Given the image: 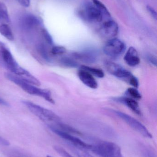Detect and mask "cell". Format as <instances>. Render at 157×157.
Instances as JSON below:
<instances>
[{"instance_id":"obj_1","label":"cell","mask_w":157,"mask_h":157,"mask_svg":"<svg viewBox=\"0 0 157 157\" xmlns=\"http://www.w3.org/2000/svg\"><path fill=\"white\" fill-rule=\"evenodd\" d=\"M6 77L13 83L20 87L22 90L29 94L39 96L43 98L48 101L54 104V100L53 98L50 91L48 89L39 88L34 85L25 81L18 76L13 74L7 73L5 74Z\"/></svg>"},{"instance_id":"obj_2","label":"cell","mask_w":157,"mask_h":157,"mask_svg":"<svg viewBox=\"0 0 157 157\" xmlns=\"http://www.w3.org/2000/svg\"><path fill=\"white\" fill-rule=\"evenodd\" d=\"M89 144V150L99 156L124 157L120 147L112 142L98 140Z\"/></svg>"},{"instance_id":"obj_3","label":"cell","mask_w":157,"mask_h":157,"mask_svg":"<svg viewBox=\"0 0 157 157\" xmlns=\"http://www.w3.org/2000/svg\"><path fill=\"white\" fill-rule=\"evenodd\" d=\"M22 102L32 113L42 121L56 123L61 121V118L50 110L28 101H23Z\"/></svg>"},{"instance_id":"obj_4","label":"cell","mask_w":157,"mask_h":157,"mask_svg":"<svg viewBox=\"0 0 157 157\" xmlns=\"http://www.w3.org/2000/svg\"><path fill=\"white\" fill-rule=\"evenodd\" d=\"M126 49L125 44L120 40L112 38L106 43L103 48L104 53L112 58L120 56Z\"/></svg>"},{"instance_id":"obj_5","label":"cell","mask_w":157,"mask_h":157,"mask_svg":"<svg viewBox=\"0 0 157 157\" xmlns=\"http://www.w3.org/2000/svg\"><path fill=\"white\" fill-rule=\"evenodd\" d=\"M115 113L129 126H131L135 131L139 133L144 137L148 138H152V135L147 128L139 121L133 117H131L130 115L121 112L115 111Z\"/></svg>"},{"instance_id":"obj_6","label":"cell","mask_w":157,"mask_h":157,"mask_svg":"<svg viewBox=\"0 0 157 157\" xmlns=\"http://www.w3.org/2000/svg\"><path fill=\"white\" fill-rule=\"evenodd\" d=\"M49 128L54 133L70 143L71 145L84 149H89V148H90L89 144L85 143L83 140H81L80 138L73 135L72 134L59 130L52 125H50Z\"/></svg>"},{"instance_id":"obj_7","label":"cell","mask_w":157,"mask_h":157,"mask_svg":"<svg viewBox=\"0 0 157 157\" xmlns=\"http://www.w3.org/2000/svg\"><path fill=\"white\" fill-rule=\"evenodd\" d=\"M0 54L6 68L13 74L20 67L5 44L0 41Z\"/></svg>"},{"instance_id":"obj_8","label":"cell","mask_w":157,"mask_h":157,"mask_svg":"<svg viewBox=\"0 0 157 157\" xmlns=\"http://www.w3.org/2000/svg\"><path fill=\"white\" fill-rule=\"evenodd\" d=\"M104 64L106 69L110 74L118 78L124 79L125 81H128L133 75L130 71L118 63L106 61Z\"/></svg>"},{"instance_id":"obj_9","label":"cell","mask_w":157,"mask_h":157,"mask_svg":"<svg viewBox=\"0 0 157 157\" xmlns=\"http://www.w3.org/2000/svg\"><path fill=\"white\" fill-rule=\"evenodd\" d=\"M101 32L103 36L108 38H112L119 33L118 24L112 20H108L103 23L101 28Z\"/></svg>"},{"instance_id":"obj_10","label":"cell","mask_w":157,"mask_h":157,"mask_svg":"<svg viewBox=\"0 0 157 157\" xmlns=\"http://www.w3.org/2000/svg\"><path fill=\"white\" fill-rule=\"evenodd\" d=\"M73 55L75 59L86 63H94L97 60L96 53L92 50L75 52L73 53Z\"/></svg>"},{"instance_id":"obj_11","label":"cell","mask_w":157,"mask_h":157,"mask_svg":"<svg viewBox=\"0 0 157 157\" xmlns=\"http://www.w3.org/2000/svg\"><path fill=\"white\" fill-rule=\"evenodd\" d=\"M85 17L91 22H100L102 20L103 15L101 12L93 6H89L84 10Z\"/></svg>"},{"instance_id":"obj_12","label":"cell","mask_w":157,"mask_h":157,"mask_svg":"<svg viewBox=\"0 0 157 157\" xmlns=\"http://www.w3.org/2000/svg\"><path fill=\"white\" fill-rule=\"evenodd\" d=\"M78 76L79 79L87 86L94 89L97 88V82L94 76L86 71L80 69L78 72Z\"/></svg>"},{"instance_id":"obj_13","label":"cell","mask_w":157,"mask_h":157,"mask_svg":"<svg viewBox=\"0 0 157 157\" xmlns=\"http://www.w3.org/2000/svg\"><path fill=\"white\" fill-rule=\"evenodd\" d=\"M124 60L126 63L131 67H135L140 63V59L136 50L130 47L125 54Z\"/></svg>"},{"instance_id":"obj_14","label":"cell","mask_w":157,"mask_h":157,"mask_svg":"<svg viewBox=\"0 0 157 157\" xmlns=\"http://www.w3.org/2000/svg\"><path fill=\"white\" fill-rule=\"evenodd\" d=\"M21 24L26 29H31L38 25L40 21L37 17L31 14H26L21 18Z\"/></svg>"},{"instance_id":"obj_15","label":"cell","mask_w":157,"mask_h":157,"mask_svg":"<svg viewBox=\"0 0 157 157\" xmlns=\"http://www.w3.org/2000/svg\"><path fill=\"white\" fill-rule=\"evenodd\" d=\"M117 100L125 104L136 114L139 115L142 114L138 102L134 99L130 98H122L117 99Z\"/></svg>"},{"instance_id":"obj_16","label":"cell","mask_w":157,"mask_h":157,"mask_svg":"<svg viewBox=\"0 0 157 157\" xmlns=\"http://www.w3.org/2000/svg\"><path fill=\"white\" fill-rule=\"evenodd\" d=\"M0 33L8 40L12 41L14 40V36L12 30L6 24H2L0 25Z\"/></svg>"},{"instance_id":"obj_17","label":"cell","mask_w":157,"mask_h":157,"mask_svg":"<svg viewBox=\"0 0 157 157\" xmlns=\"http://www.w3.org/2000/svg\"><path fill=\"white\" fill-rule=\"evenodd\" d=\"M80 69L86 71L87 72L92 75L93 76H96L98 78H102L104 76V72L100 69L93 68V67H90L85 65L81 66Z\"/></svg>"},{"instance_id":"obj_18","label":"cell","mask_w":157,"mask_h":157,"mask_svg":"<svg viewBox=\"0 0 157 157\" xmlns=\"http://www.w3.org/2000/svg\"><path fill=\"white\" fill-rule=\"evenodd\" d=\"M10 22L7 8L3 3L0 2V23L6 24Z\"/></svg>"},{"instance_id":"obj_19","label":"cell","mask_w":157,"mask_h":157,"mask_svg":"<svg viewBox=\"0 0 157 157\" xmlns=\"http://www.w3.org/2000/svg\"><path fill=\"white\" fill-rule=\"evenodd\" d=\"M96 7L101 12L103 16L110 17L111 15L107 9V7L102 2L99 0H92Z\"/></svg>"},{"instance_id":"obj_20","label":"cell","mask_w":157,"mask_h":157,"mask_svg":"<svg viewBox=\"0 0 157 157\" xmlns=\"http://www.w3.org/2000/svg\"><path fill=\"white\" fill-rule=\"evenodd\" d=\"M60 63L62 65L68 68H76L78 66V63L76 61L67 57L62 58L60 60Z\"/></svg>"},{"instance_id":"obj_21","label":"cell","mask_w":157,"mask_h":157,"mask_svg":"<svg viewBox=\"0 0 157 157\" xmlns=\"http://www.w3.org/2000/svg\"><path fill=\"white\" fill-rule=\"evenodd\" d=\"M37 51L40 55L46 61L50 60L49 57V53L45 45L43 44H40L37 46Z\"/></svg>"},{"instance_id":"obj_22","label":"cell","mask_w":157,"mask_h":157,"mask_svg":"<svg viewBox=\"0 0 157 157\" xmlns=\"http://www.w3.org/2000/svg\"><path fill=\"white\" fill-rule=\"evenodd\" d=\"M126 93L134 99L140 100L142 98V95L135 88H129L126 90Z\"/></svg>"},{"instance_id":"obj_23","label":"cell","mask_w":157,"mask_h":157,"mask_svg":"<svg viewBox=\"0 0 157 157\" xmlns=\"http://www.w3.org/2000/svg\"><path fill=\"white\" fill-rule=\"evenodd\" d=\"M71 147H72L73 151L78 157H94L83 148L76 147L72 145H71Z\"/></svg>"},{"instance_id":"obj_24","label":"cell","mask_w":157,"mask_h":157,"mask_svg":"<svg viewBox=\"0 0 157 157\" xmlns=\"http://www.w3.org/2000/svg\"><path fill=\"white\" fill-rule=\"evenodd\" d=\"M141 151L143 157H157L155 152L150 147H144Z\"/></svg>"},{"instance_id":"obj_25","label":"cell","mask_w":157,"mask_h":157,"mask_svg":"<svg viewBox=\"0 0 157 157\" xmlns=\"http://www.w3.org/2000/svg\"><path fill=\"white\" fill-rule=\"evenodd\" d=\"M66 50L62 46H54L51 49V53L54 55H61L66 52Z\"/></svg>"},{"instance_id":"obj_26","label":"cell","mask_w":157,"mask_h":157,"mask_svg":"<svg viewBox=\"0 0 157 157\" xmlns=\"http://www.w3.org/2000/svg\"><path fill=\"white\" fill-rule=\"evenodd\" d=\"M54 149L55 151L59 154V155L62 157H74L61 147L55 146L54 147Z\"/></svg>"},{"instance_id":"obj_27","label":"cell","mask_w":157,"mask_h":157,"mask_svg":"<svg viewBox=\"0 0 157 157\" xmlns=\"http://www.w3.org/2000/svg\"><path fill=\"white\" fill-rule=\"evenodd\" d=\"M42 34L45 40L47 43L50 45H52L53 44V40L51 36L46 29H43L42 30Z\"/></svg>"},{"instance_id":"obj_28","label":"cell","mask_w":157,"mask_h":157,"mask_svg":"<svg viewBox=\"0 0 157 157\" xmlns=\"http://www.w3.org/2000/svg\"><path fill=\"white\" fill-rule=\"evenodd\" d=\"M128 82L135 88H137L139 86V81L138 79L133 75H132L131 78H129Z\"/></svg>"},{"instance_id":"obj_29","label":"cell","mask_w":157,"mask_h":157,"mask_svg":"<svg viewBox=\"0 0 157 157\" xmlns=\"http://www.w3.org/2000/svg\"><path fill=\"white\" fill-rule=\"evenodd\" d=\"M10 157H29L22 152L19 151H13L9 153Z\"/></svg>"},{"instance_id":"obj_30","label":"cell","mask_w":157,"mask_h":157,"mask_svg":"<svg viewBox=\"0 0 157 157\" xmlns=\"http://www.w3.org/2000/svg\"><path fill=\"white\" fill-rule=\"evenodd\" d=\"M147 59H148V61H149L151 64H153V65L156 66L157 59L156 58H155L154 56L150 55V56H148Z\"/></svg>"},{"instance_id":"obj_31","label":"cell","mask_w":157,"mask_h":157,"mask_svg":"<svg viewBox=\"0 0 157 157\" xmlns=\"http://www.w3.org/2000/svg\"><path fill=\"white\" fill-rule=\"evenodd\" d=\"M19 3L25 6V7H28L29 6V4H30V0H17Z\"/></svg>"},{"instance_id":"obj_32","label":"cell","mask_w":157,"mask_h":157,"mask_svg":"<svg viewBox=\"0 0 157 157\" xmlns=\"http://www.w3.org/2000/svg\"><path fill=\"white\" fill-rule=\"evenodd\" d=\"M0 145L3 146H8L10 145V143L5 138H3L2 136H0Z\"/></svg>"},{"instance_id":"obj_33","label":"cell","mask_w":157,"mask_h":157,"mask_svg":"<svg viewBox=\"0 0 157 157\" xmlns=\"http://www.w3.org/2000/svg\"><path fill=\"white\" fill-rule=\"evenodd\" d=\"M147 10H148V12L150 13L151 14V15H152V16L154 17V18L156 19V13L155 11L154 10L153 8L151 7V6H148L147 7Z\"/></svg>"},{"instance_id":"obj_34","label":"cell","mask_w":157,"mask_h":157,"mask_svg":"<svg viewBox=\"0 0 157 157\" xmlns=\"http://www.w3.org/2000/svg\"><path fill=\"white\" fill-rule=\"evenodd\" d=\"M0 105H3V106H8V103L6 102L4 100L0 98Z\"/></svg>"},{"instance_id":"obj_35","label":"cell","mask_w":157,"mask_h":157,"mask_svg":"<svg viewBox=\"0 0 157 157\" xmlns=\"http://www.w3.org/2000/svg\"><path fill=\"white\" fill-rule=\"evenodd\" d=\"M46 157H51V156H49V155H47V156H46Z\"/></svg>"}]
</instances>
